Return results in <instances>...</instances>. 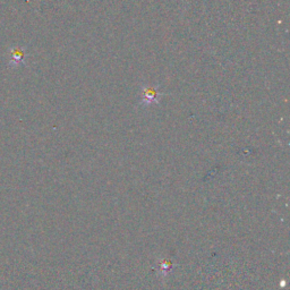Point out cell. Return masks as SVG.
I'll list each match as a JSON object with an SVG mask.
<instances>
[{
	"label": "cell",
	"mask_w": 290,
	"mask_h": 290,
	"mask_svg": "<svg viewBox=\"0 0 290 290\" xmlns=\"http://www.w3.org/2000/svg\"><path fill=\"white\" fill-rule=\"evenodd\" d=\"M158 99H159V93L154 88H148L143 93V101L146 103L158 102Z\"/></svg>",
	"instance_id": "1"
}]
</instances>
